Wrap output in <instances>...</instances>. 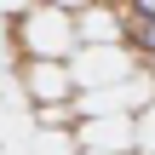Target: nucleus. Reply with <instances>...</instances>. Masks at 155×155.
Segmentation results:
<instances>
[{
  "label": "nucleus",
  "instance_id": "obj_1",
  "mask_svg": "<svg viewBox=\"0 0 155 155\" xmlns=\"http://www.w3.org/2000/svg\"><path fill=\"white\" fill-rule=\"evenodd\" d=\"M132 29H127V46L132 52H144V58H155V17H127Z\"/></svg>",
  "mask_w": 155,
  "mask_h": 155
},
{
  "label": "nucleus",
  "instance_id": "obj_2",
  "mask_svg": "<svg viewBox=\"0 0 155 155\" xmlns=\"http://www.w3.org/2000/svg\"><path fill=\"white\" fill-rule=\"evenodd\" d=\"M127 17H155V0H121Z\"/></svg>",
  "mask_w": 155,
  "mask_h": 155
}]
</instances>
